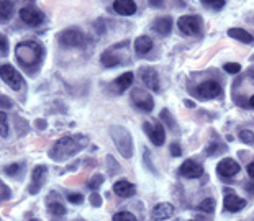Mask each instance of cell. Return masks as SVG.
I'll use <instances>...</instances> for the list:
<instances>
[{
  "mask_svg": "<svg viewBox=\"0 0 254 221\" xmlns=\"http://www.w3.org/2000/svg\"><path fill=\"white\" fill-rule=\"evenodd\" d=\"M87 144H89V138L84 135L61 138L50 151V157L56 162H62V161L69 159V157H72L74 154H77V152H81Z\"/></svg>",
  "mask_w": 254,
  "mask_h": 221,
  "instance_id": "6da1fadb",
  "label": "cell"
},
{
  "mask_svg": "<svg viewBox=\"0 0 254 221\" xmlns=\"http://www.w3.org/2000/svg\"><path fill=\"white\" fill-rule=\"evenodd\" d=\"M15 56L18 59V62H20L25 69L35 67L40 64L41 57H43V48L35 41L18 43L15 48Z\"/></svg>",
  "mask_w": 254,
  "mask_h": 221,
  "instance_id": "7a4b0ae2",
  "label": "cell"
},
{
  "mask_svg": "<svg viewBox=\"0 0 254 221\" xmlns=\"http://www.w3.org/2000/svg\"><path fill=\"white\" fill-rule=\"evenodd\" d=\"M110 136L113 139L116 149L125 159H130L133 156V138H131L130 131L125 126H112L110 128Z\"/></svg>",
  "mask_w": 254,
  "mask_h": 221,
  "instance_id": "3957f363",
  "label": "cell"
},
{
  "mask_svg": "<svg viewBox=\"0 0 254 221\" xmlns=\"http://www.w3.org/2000/svg\"><path fill=\"white\" fill-rule=\"evenodd\" d=\"M59 43L67 48H81L85 44V34L77 28H69L59 33Z\"/></svg>",
  "mask_w": 254,
  "mask_h": 221,
  "instance_id": "277c9868",
  "label": "cell"
},
{
  "mask_svg": "<svg viewBox=\"0 0 254 221\" xmlns=\"http://www.w3.org/2000/svg\"><path fill=\"white\" fill-rule=\"evenodd\" d=\"M0 77H2V81L5 82L12 90H20V87L23 83V77L20 76V72H18L15 67L10 66V64L0 66Z\"/></svg>",
  "mask_w": 254,
  "mask_h": 221,
  "instance_id": "5b68a950",
  "label": "cell"
},
{
  "mask_svg": "<svg viewBox=\"0 0 254 221\" xmlns=\"http://www.w3.org/2000/svg\"><path fill=\"white\" fill-rule=\"evenodd\" d=\"M131 100L143 111H151L154 108V100L151 93L148 90H143V88H133L131 90Z\"/></svg>",
  "mask_w": 254,
  "mask_h": 221,
  "instance_id": "8992f818",
  "label": "cell"
},
{
  "mask_svg": "<svg viewBox=\"0 0 254 221\" xmlns=\"http://www.w3.org/2000/svg\"><path fill=\"white\" fill-rule=\"evenodd\" d=\"M177 27L180 29V33L190 36V34H197L200 31V28H202V20L198 17H194V15H184V17L179 18Z\"/></svg>",
  "mask_w": 254,
  "mask_h": 221,
  "instance_id": "52a82bcc",
  "label": "cell"
},
{
  "mask_svg": "<svg viewBox=\"0 0 254 221\" xmlns=\"http://www.w3.org/2000/svg\"><path fill=\"white\" fill-rule=\"evenodd\" d=\"M20 18L30 27H40L45 22V13L40 8H36L35 5H28L20 10Z\"/></svg>",
  "mask_w": 254,
  "mask_h": 221,
  "instance_id": "ba28073f",
  "label": "cell"
},
{
  "mask_svg": "<svg viewBox=\"0 0 254 221\" xmlns=\"http://www.w3.org/2000/svg\"><path fill=\"white\" fill-rule=\"evenodd\" d=\"M143 130L146 131V135L149 136V139L154 142L156 146H163L166 141V131L161 123H148L146 121L143 125Z\"/></svg>",
  "mask_w": 254,
  "mask_h": 221,
  "instance_id": "9c48e42d",
  "label": "cell"
},
{
  "mask_svg": "<svg viewBox=\"0 0 254 221\" xmlns=\"http://www.w3.org/2000/svg\"><path fill=\"white\" fill-rule=\"evenodd\" d=\"M222 93V85L215 81H207L203 83H200L197 87V95L203 100H210V98H215Z\"/></svg>",
  "mask_w": 254,
  "mask_h": 221,
  "instance_id": "30bf717a",
  "label": "cell"
},
{
  "mask_svg": "<svg viewBox=\"0 0 254 221\" xmlns=\"http://www.w3.org/2000/svg\"><path fill=\"white\" fill-rule=\"evenodd\" d=\"M45 179H46V167L45 166H36L33 169V174H31V184L28 185V192L31 195H35L40 192V189L45 184Z\"/></svg>",
  "mask_w": 254,
  "mask_h": 221,
  "instance_id": "8fae6325",
  "label": "cell"
},
{
  "mask_svg": "<svg viewBox=\"0 0 254 221\" xmlns=\"http://www.w3.org/2000/svg\"><path fill=\"white\" fill-rule=\"evenodd\" d=\"M141 79H143L144 85L149 90L159 92V76L153 67H143L141 69Z\"/></svg>",
  "mask_w": 254,
  "mask_h": 221,
  "instance_id": "7c38bea8",
  "label": "cell"
},
{
  "mask_svg": "<svg viewBox=\"0 0 254 221\" xmlns=\"http://www.w3.org/2000/svg\"><path fill=\"white\" fill-rule=\"evenodd\" d=\"M217 172H218V175L228 177V179H229V177L236 175L239 172V164L234 159H229V157H226V159H223L217 166Z\"/></svg>",
  "mask_w": 254,
  "mask_h": 221,
  "instance_id": "4fadbf2b",
  "label": "cell"
},
{
  "mask_svg": "<svg viewBox=\"0 0 254 221\" xmlns=\"http://www.w3.org/2000/svg\"><path fill=\"white\" fill-rule=\"evenodd\" d=\"M174 205L170 203H158L153 208V211H151V218H153V221H163V220H168L170 218V216L174 215Z\"/></svg>",
  "mask_w": 254,
  "mask_h": 221,
  "instance_id": "5bb4252c",
  "label": "cell"
},
{
  "mask_svg": "<svg viewBox=\"0 0 254 221\" xmlns=\"http://www.w3.org/2000/svg\"><path fill=\"white\" fill-rule=\"evenodd\" d=\"M223 205H225V208H226V211H229V213H236V211H241L244 206H246V200L239 198V196L231 193V192H228V193L225 195Z\"/></svg>",
  "mask_w": 254,
  "mask_h": 221,
  "instance_id": "9a60e30c",
  "label": "cell"
},
{
  "mask_svg": "<svg viewBox=\"0 0 254 221\" xmlns=\"http://www.w3.org/2000/svg\"><path fill=\"white\" fill-rule=\"evenodd\" d=\"M180 174L184 177H187V179H197V177L203 174V169H202V166L197 164V162L187 159L182 162V166H180Z\"/></svg>",
  "mask_w": 254,
  "mask_h": 221,
  "instance_id": "2e32d148",
  "label": "cell"
},
{
  "mask_svg": "<svg viewBox=\"0 0 254 221\" xmlns=\"http://www.w3.org/2000/svg\"><path fill=\"white\" fill-rule=\"evenodd\" d=\"M113 192L121 198H128V196H133L135 192H136V187L128 182L126 179H121L118 182H115L113 184Z\"/></svg>",
  "mask_w": 254,
  "mask_h": 221,
  "instance_id": "e0dca14e",
  "label": "cell"
},
{
  "mask_svg": "<svg viewBox=\"0 0 254 221\" xmlns=\"http://www.w3.org/2000/svg\"><path fill=\"white\" fill-rule=\"evenodd\" d=\"M113 10L118 15L130 17V15L136 12V3L131 2V0H116V2H113Z\"/></svg>",
  "mask_w": 254,
  "mask_h": 221,
  "instance_id": "ac0fdd59",
  "label": "cell"
},
{
  "mask_svg": "<svg viewBox=\"0 0 254 221\" xmlns=\"http://www.w3.org/2000/svg\"><path fill=\"white\" fill-rule=\"evenodd\" d=\"M153 49V39L149 36H140L135 39V51L138 56H144Z\"/></svg>",
  "mask_w": 254,
  "mask_h": 221,
  "instance_id": "d6986e66",
  "label": "cell"
},
{
  "mask_svg": "<svg viewBox=\"0 0 254 221\" xmlns=\"http://www.w3.org/2000/svg\"><path fill=\"white\" fill-rule=\"evenodd\" d=\"M153 29L159 34H169L172 29V20H170V17H161L154 22Z\"/></svg>",
  "mask_w": 254,
  "mask_h": 221,
  "instance_id": "ffe728a7",
  "label": "cell"
},
{
  "mask_svg": "<svg viewBox=\"0 0 254 221\" xmlns=\"http://www.w3.org/2000/svg\"><path fill=\"white\" fill-rule=\"evenodd\" d=\"M228 34L231 38L238 39V41H243V43H248V44L253 43V34L248 33V31H244L243 28H229Z\"/></svg>",
  "mask_w": 254,
  "mask_h": 221,
  "instance_id": "44dd1931",
  "label": "cell"
},
{
  "mask_svg": "<svg viewBox=\"0 0 254 221\" xmlns=\"http://www.w3.org/2000/svg\"><path fill=\"white\" fill-rule=\"evenodd\" d=\"M13 12H15V3L12 2H0V20L3 22H8L13 17Z\"/></svg>",
  "mask_w": 254,
  "mask_h": 221,
  "instance_id": "7402d4cb",
  "label": "cell"
},
{
  "mask_svg": "<svg viewBox=\"0 0 254 221\" xmlns=\"http://www.w3.org/2000/svg\"><path fill=\"white\" fill-rule=\"evenodd\" d=\"M133 79H135L133 72H125V74H121L118 79H116L115 83L121 88V90H125V88L131 87V83H133Z\"/></svg>",
  "mask_w": 254,
  "mask_h": 221,
  "instance_id": "603a6c76",
  "label": "cell"
},
{
  "mask_svg": "<svg viewBox=\"0 0 254 221\" xmlns=\"http://www.w3.org/2000/svg\"><path fill=\"white\" fill-rule=\"evenodd\" d=\"M0 136L7 138L8 136V123H7V115L3 111H0Z\"/></svg>",
  "mask_w": 254,
  "mask_h": 221,
  "instance_id": "cb8c5ba5",
  "label": "cell"
},
{
  "mask_svg": "<svg viewBox=\"0 0 254 221\" xmlns=\"http://www.w3.org/2000/svg\"><path fill=\"white\" fill-rule=\"evenodd\" d=\"M198 208L205 211V213H213L215 210V200L213 198H205L202 203L198 205Z\"/></svg>",
  "mask_w": 254,
  "mask_h": 221,
  "instance_id": "d4e9b609",
  "label": "cell"
},
{
  "mask_svg": "<svg viewBox=\"0 0 254 221\" xmlns=\"http://www.w3.org/2000/svg\"><path fill=\"white\" fill-rule=\"evenodd\" d=\"M113 221H138L135 215H131L130 211H120L113 216Z\"/></svg>",
  "mask_w": 254,
  "mask_h": 221,
  "instance_id": "484cf974",
  "label": "cell"
},
{
  "mask_svg": "<svg viewBox=\"0 0 254 221\" xmlns=\"http://www.w3.org/2000/svg\"><path fill=\"white\" fill-rule=\"evenodd\" d=\"M50 211L56 216H62L66 213V208H64V205L59 203V201H55V203L50 205Z\"/></svg>",
  "mask_w": 254,
  "mask_h": 221,
  "instance_id": "4316f807",
  "label": "cell"
},
{
  "mask_svg": "<svg viewBox=\"0 0 254 221\" xmlns=\"http://www.w3.org/2000/svg\"><path fill=\"white\" fill-rule=\"evenodd\" d=\"M239 138H241L243 142H246V144H249V146L254 142V136H253L251 130H243L241 133H239Z\"/></svg>",
  "mask_w": 254,
  "mask_h": 221,
  "instance_id": "83f0119b",
  "label": "cell"
},
{
  "mask_svg": "<svg viewBox=\"0 0 254 221\" xmlns=\"http://www.w3.org/2000/svg\"><path fill=\"white\" fill-rule=\"evenodd\" d=\"M102 182H104V175H100V174L94 175V177L90 179V182H89V189L97 190V189H99V187L102 185Z\"/></svg>",
  "mask_w": 254,
  "mask_h": 221,
  "instance_id": "f1b7e54d",
  "label": "cell"
},
{
  "mask_svg": "<svg viewBox=\"0 0 254 221\" xmlns=\"http://www.w3.org/2000/svg\"><path fill=\"white\" fill-rule=\"evenodd\" d=\"M0 53H2V56H7L8 54V39L2 33H0Z\"/></svg>",
  "mask_w": 254,
  "mask_h": 221,
  "instance_id": "f546056e",
  "label": "cell"
},
{
  "mask_svg": "<svg viewBox=\"0 0 254 221\" xmlns=\"http://www.w3.org/2000/svg\"><path fill=\"white\" fill-rule=\"evenodd\" d=\"M225 71L228 74H238L241 71V66H239L238 62H228V64H225Z\"/></svg>",
  "mask_w": 254,
  "mask_h": 221,
  "instance_id": "4dcf8cb0",
  "label": "cell"
},
{
  "mask_svg": "<svg viewBox=\"0 0 254 221\" xmlns=\"http://www.w3.org/2000/svg\"><path fill=\"white\" fill-rule=\"evenodd\" d=\"M20 167H22L20 164H12V166L7 167L5 172H7L8 175H12V177H13V175H18V172H20Z\"/></svg>",
  "mask_w": 254,
  "mask_h": 221,
  "instance_id": "1f68e13d",
  "label": "cell"
},
{
  "mask_svg": "<svg viewBox=\"0 0 254 221\" xmlns=\"http://www.w3.org/2000/svg\"><path fill=\"white\" fill-rule=\"evenodd\" d=\"M67 200L71 201V203H82L84 201V196H82L81 193H71V195H67Z\"/></svg>",
  "mask_w": 254,
  "mask_h": 221,
  "instance_id": "d6a6232c",
  "label": "cell"
},
{
  "mask_svg": "<svg viewBox=\"0 0 254 221\" xmlns=\"http://www.w3.org/2000/svg\"><path fill=\"white\" fill-rule=\"evenodd\" d=\"M203 5H205V7H208V8L220 10V8L225 7V2H223V0H220V2H203Z\"/></svg>",
  "mask_w": 254,
  "mask_h": 221,
  "instance_id": "836d02e7",
  "label": "cell"
},
{
  "mask_svg": "<svg viewBox=\"0 0 254 221\" xmlns=\"http://www.w3.org/2000/svg\"><path fill=\"white\" fill-rule=\"evenodd\" d=\"M170 156H174V157L182 156V151H180L179 142H174V144H170Z\"/></svg>",
  "mask_w": 254,
  "mask_h": 221,
  "instance_id": "e575fe53",
  "label": "cell"
},
{
  "mask_svg": "<svg viewBox=\"0 0 254 221\" xmlns=\"http://www.w3.org/2000/svg\"><path fill=\"white\" fill-rule=\"evenodd\" d=\"M90 203L94 205V206H100V205H102L100 195H99V193H92V195H90Z\"/></svg>",
  "mask_w": 254,
  "mask_h": 221,
  "instance_id": "d590c367",
  "label": "cell"
},
{
  "mask_svg": "<svg viewBox=\"0 0 254 221\" xmlns=\"http://www.w3.org/2000/svg\"><path fill=\"white\" fill-rule=\"evenodd\" d=\"M0 105H2L3 108H10V107H12L10 98L5 97V95H0Z\"/></svg>",
  "mask_w": 254,
  "mask_h": 221,
  "instance_id": "8d00e7d4",
  "label": "cell"
},
{
  "mask_svg": "<svg viewBox=\"0 0 254 221\" xmlns=\"http://www.w3.org/2000/svg\"><path fill=\"white\" fill-rule=\"evenodd\" d=\"M248 174L251 179H254V162H249L248 164Z\"/></svg>",
  "mask_w": 254,
  "mask_h": 221,
  "instance_id": "74e56055",
  "label": "cell"
},
{
  "mask_svg": "<svg viewBox=\"0 0 254 221\" xmlns=\"http://www.w3.org/2000/svg\"><path fill=\"white\" fill-rule=\"evenodd\" d=\"M190 221H195V220H190Z\"/></svg>",
  "mask_w": 254,
  "mask_h": 221,
  "instance_id": "f35d334b",
  "label": "cell"
},
{
  "mask_svg": "<svg viewBox=\"0 0 254 221\" xmlns=\"http://www.w3.org/2000/svg\"><path fill=\"white\" fill-rule=\"evenodd\" d=\"M0 187H2V185H0Z\"/></svg>",
  "mask_w": 254,
  "mask_h": 221,
  "instance_id": "ab89813d",
  "label": "cell"
}]
</instances>
